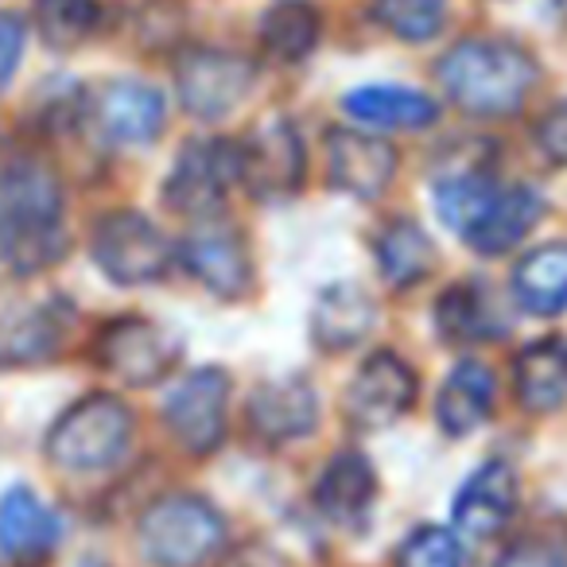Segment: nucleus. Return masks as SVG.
Listing matches in <instances>:
<instances>
[{"instance_id":"nucleus-23","label":"nucleus","mask_w":567,"mask_h":567,"mask_svg":"<svg viewBox=\"0 0 567 567\" xmlns=\"http://www.w3.org/2000/svg\"><path fill=\"white\" fill-rule=\"evenodd\" d=\"M513 385H517L520 409L536 412H556L567 404V339L548 334V339L533 342L517 354L513 362Z\"/></svg>"},{"instance_id":"nucleus-18","label":"nucleus","mask_w":567,"mask_h":567,"mask_svg":"<svg viewBox=\"0 0 567 567\" xmlns=\"http://www.w3.org/2000/svg\"><path fill=\"white\" fill-rule=\"evenodd\" d=\"M71 311L63 303L20 308L0 316V370H32L59 354Z\"/></svg>"},{"instance_id":"nucleus-20","label":"nucleus","mask_w":567,"mask_h":567,"mask_svg":"<svg viewBox=\"0 0 567 567\" xmlns=\"http://www.w3.org/2000/svg\"><path fill=\"white\" fill-rule=\"evenodd\" d=\"M378 327V303L358 284H331L311 308V339L331 354L354 350Z\"/></svg>"},{"instance_id":"nucleus-29","label":"nucleus","mask_w":567,"mask_h":567,"mask_svg":"<svg viewBox=\"0 0 567 567\" xmlns=\"http://www.w3.org/2000/svg\"><path fill=\"white\" fill-rule=\"evenodd\" d=\"M32 20L51 51H74L94 40L102 9L97 0H32Z\"/></svg>"},{"instance_id":"nucleus-33","label":"nucleus","mask_w":567,"mask_h":567,"mask_svg":"<svg viewBox=\"0 0 567 567\" xmlns=\"http://www.w3.org/2000/svg\"><path fill=\"white\" fill-rule=\"evenodd\" d=\"M494 567H567V544L551 536H520L497 556Z\"/></svg>"},{"instance_id":"nucleus-27","label":"nucleus","mask_w":567,"mask_h":567,"mask_svg":"<svg viewBox=\"0 0 567 567\" xmlns=\"http://www.w3.org/2000/svg\"><path fill=\"white\" fill-rule=\"evenodd\" d=\"M513 296L528 316L567 311V241H548L533 249L513 272Z\"/></svg>"},{"instance_id":"nucleus-15","label":"nucleus","mask_w":567,"mask_h":567,"mask_svg":"<svg viewBox=\"0 0 567 567\" xmlns=\"http://www.w3.org/2000/svg\"><path fill=\"white\" fill-rule=\"evenodd\" d=\"M517 513V474L502 458L482 463L455 494V528L471 540H489L497 536Z\"/></svg>"},{"instance_id":"nucleus-19","label":"nucleus","mask_w":567,"mask_h":567,"mask_svg":"<svg viewBox=\"0 0 567 567\" xmlns=\"http://www.w3.org/2000/svg\"><path fill=\"white\" fill-rule=\"evenodd\" d=\"M342 110L378 133H424L440 121V102L409 86H358L342 94Z\"/></svg>"},{"instance_id":"nucleus-13","label":"nucleus","mask_w":567,"mask_h":567,"mask_svg":"<svg viewBox=\"0 0 567 567\" xmlns=\"http://www.w3.org/2000/svg\"><path fill=\"white\" fill-rule=\"evenodd\" d=\"M396 175V148L378 133L334 128L327 136V179L354 198H378Z\"/></svg>"},{"instance_id":"nucleus-16","label":"nucleus","mask_w":567,"mask_h":567,"mask_svg":"<svg viewBox=\"0 0 567 567\" xmlns=\"http://www.w3.org/2000/svg\"><path fill=\"white\" fill-rule=\"evenodd\" d=\"M245 416H249V427L265 443H292L316 432L319 396L303 378L265 381V385L252 389Z\"/></svg>"},{"instance_id":"nucleus-34","label":"nucleus","mask_w":567,"mask_h":567,"mask_svg":"<svg viewBox=\"0 0 567 567\" xmlns=\"http://www.w3.org/2000/svg\"><path fill=\"white\" fill-rule=\"evenodd\" d=\"M24 55V20L12 12H0V90L9 86Z\"/></svg>"},{"instance_id":"nucleus-4","label":"nucleus","mask_w":567,"mask_h":567,"mask_svg":"<svg viewBox=\"0 0 567 567\" xmlns=\"http://www.w3.org/2000/svg\"><path fill=\"white\" fill-rule=\"evenodd\" d=\"M226 540V520L195 494H167L141 517V551L152 567H198Z\"/></svg>"},{"instance_id":"nucleus-1","label":"nucleus","mask_w":567,"mask_h":567,"mask_svg":"<svg viewBox=\"0 0 567 567\" xmlns=\"http://www.w3.org/2000/svg\"><path fill=\"white\" fill-rule=\"evenodd\" d=\"M66 252L63 183L43 159H0V257L17 272H40Z\"/></svg>"},{"instance_id":"nucleus-8","label":"nucleus","mask_w":567,"mask_h":567,"mask_svg":"<svg viewBox=\"0 0 567 567\" xmlns=\"http://www.w3.org/2000/svg\"><path fill=\"white\" fill-rule=\"evenodd\" d=\"M229 183H241V152L237 141H190L183 144L172 175H167V203L190 221L210 218L226 203Z\"/></svg>"},{"instance_id":"nucleus-25","label":"nucleus","mask_w":567,"mask_h":567,"mask_svg":"<svg viewBox=\"0 0 567 567\" xmlns=\"http://www.w3.org/2000/svg\"><path fill=\"white\" fill-rule=\"evenodd\" d=\"M502 311L489 303L482 284H451L447 292L435 300V331L447 347H471V342H489L505 331Z\"/></svg>"},{"instance_id":"nucleus-2","label":"nucleus","mask_w":567,"mask_h":567,"mask_svg":"<svg viewBox=\"0 0 567 567\" xmlns=\"http://www.w3.org/2000/svg\"><path fill=\"white\" fill-rule=\"evenodd\" d=\"M443 94L471 117H509L536 86V63L520 43L478 35L463 40L435 63Z\"/></svg>"},{"instance_id":"nucleus-3","label":"nucleus","mask_w":567,"mask_h":567,"mask_svg":"<svg viewBox=\"0 0 567 567\" xmlns=\"http://www.w3.org/2000/svg\"><path fill=\"white\" fill-rule=\"evenodd\" d=\"M133 440V412L110 393H90L74 401L48 432V455L74 474L110 471L121 463Z\"/></svg>"},{"instance_id":"nucleus-7","label":"nucleus","mask_w":567,"mask_h":567,"mask_svg":"<svg viewBox=\"0 0 567 567\" xmlns=\"http://www.w3.org/2000/svg\"><path fill=\"white\" fill-rule=\"evenodd\" d=\"M183 268L218 300H241L252 288V257L245 234L221 214L190 221L179 241Z\"/></svg>"},{"instance_id":"nucleus-30","label":"nucleus","mask_w":567,"mask_h":567,"mask_svg":"<svg viewBox=\"0 0 567 567\" xmlns=\"http://www.w3.org/2000/svg\"><path fill=\"white\" fill-rule=\"evenodd\" d=\"M373 20L404 43H427L447 24V0H373Z\"/></svg>"},{"instance_id":"nucleus-32","label":"nucleus","mask_w":567,"mask_h":567,"mask_svg":"<svg viewBox=\"0 0 567 567\" xmlns=\"http://www.w3.org/2000/svg\"><path fill=\"white\" fill-rule=\"evenodd\" d=\"M183 24H187V12L175 0H148L136 12V40L148 51H172L183 40Z\"/></svg>"},{"instance_id":"nucleus-24","label":"nucleus","mask_w":567,"mask_h":567,"mask_svg":"<svg viewBox=\"0 0 567 567\" xmlns=\"http://www.w3.org/2000/svg\"><path fill=\"white\" fill-rule=\"evenodd\" d=\"M59 544V517L28 486L0 497V556L40 559Z\"/></svg>"},{"instance_id":"nucleus-35","label":"nucleus","mask_w":567,"mask_h":567,"mask_svg":"<svg viewBox=\"0 0 567 567\" xmlns=\"http://www.w3.org/2000/svg\"><path fill=\"white\" fill-rule=\"evenodd\" d=\"M536 144L551 164H567V102L548 110L536 125Z\"/></svg>"},{"instance_id":"nucleus-12","label":"nucleus","mask_w":567,"mask_h":567,"mask_svg":"<svg viewBox=\"0 0 567 567\" xmlns=\"http://www.w3.org/2000/svg\"><path fill=\"white\" fill-rule=\"evenodd\" d=\"M241 183L257 198H288L303 183V144L292 121L268 117L237 144Z\"/></svg>"},{"instance_id":"nucleus-5","label":"nucleus","mask_w":567,"mask_h":567,"mask_svg":"<svg viewBox=\"0 0 567 567\" xmlns=\"http://www.w3.org/2000/svg\"><path fill=\"white\" fill-rule=\"evenodd\" d=\"M172 245L164 229L141 210H113L90 234V257L117 288L156 284L172 268Z\"/></svg>"},{"instance_id":"nucleus-9","label":"nucleus","mask_w":567,"mask_h":567,"mask_svg":"<svg viewBox=\"0 0 567 567\" xmlns=\"http://www.w3.org/2000/svg\"><path fill=\"white\" fill-rule=\"evenodd\" d=\"M175 358H179V342L159 323L141 316L110 319L94 339V362L133 389L156 385L175 365Z\"/></svg>"},{"instance_id":"nucleus-31","label":"nucleus","mask_w":567,"mask_h":567,"mask_svg":"<svg viewBox=\"0 0 567 567\" xmlns=\"http://www.w3.org/2000/svg\"><path fill=\"white\" fill-rule=\"evenodd\" d=\"M396 567H463V544L451 528L420 525L412 536H404Z\"/></svg>"},{"instance_id":"nucleus-21","label":"nucleus","mask_w":567,"mask_h":567,"mask_svg":"<svg viewBox=\"0 0 567 567\" xmlns=\"http://www.w3.org/2000/svg\"><path fill=\"white\" fill-rule=\"evenodd\" d=\"M378 497V474L362 451H339L316 482V505L334 525H358Z\"/></svg>"},{"instance_id":"nucleus-10","label":"nucleus","mask_w":567,"mask_h":567,"mask_svg":"<svg viewBox=\"0 0 567 567\" xmlns=\"http://www.w3.org/2000/svg\"><path fill=\"white\" fill-rule=\"evenodd\" d=\"M226 396L229 378L218 365L187 373L164 401V424L183 451L190 455H210L226 440Z\"/></svg>"},{"instance_id":"nucleus-14","label":"nucleus","mask_w":567,"mask_h":567,"mask_svg":"<svg viewBox=\"0 0 567 567\" xmlns=\"http://www.w3.org/2000/svg\"><path fill=\"white\" fill-rule=\"evenodd\" d=\"M167 102L156 86L136 79H113L94 94L90 121L113 144H148L164 128Z\"/></svg>"},{"instance_id":"nucleus-28","label":"nucleus","mask_w":567,"mask_h":567,"mask_svg":"<svg viewBox=\"0 0 567 567\" xmlns=\"http://www.w3.org/2000/svg\"><path fill=\"white\" fill-rule=\"evenodd\" d=\"M323 17L308 0H276L260 17V51L272 63H303L316 51Z\"/></svg>"},{"instance_id":"nucleus-22","label":"nucleus","mask_w":567,"mask_h":567,"mask_svg":"<svg viewBox=\"0 0 567 567\" xmlns=\"http://www.w3.org/2000/svg\"><path fill=\"white\" fill-rule=\"evenodd\" d=\"M489 409H494V373L482 362H458L447 373V381L440 385L435 396V424L451 440H463V435L478 432L486 424Z\"/></svg>"},{"instance_id":"nucleus-17","label":"nucleus","mask_w":567,"mask_h":567,"mask_svg":"<svg viewBox=\"0 0 567 567\" xmlns=\"http://www.w3.org/2000/svg\"><path fill=\"white\" fill-rule=\"evenodd\" d=\"M544 218V195L533 187H497V195L486 203V210L466 226L463 241L471 245L478 257H502V252L517 249L536 221Z\"/></svg>"},{"instance_id":"nucleus-11","label":"nucleus","mask_w":567,"mask_h":567,"mask_svg":"<svg viewBox=\"0 0 567 567\" xmlns=\"http://www.w3.org/2000/svg\"><path fill=\"white\" fill-rule=\"evenodd\" d=\"M416 401V373L404 358L393 350H378L362 362L347 389V420L358 432H381V427L396 424Z\"/></svg>"},{"instance_id":"nucleus-6","label":"nucleus","mask_w":567,"mask_h":567,"mask_svg":"<svg viewBox=\"0 0 567 567\" xmlns=\"http://www.w3.org/2000/svg\"><path fill=\"white\" fill-rule=\"evenodd\" d=\"M257 63L237 51L195 48L175 63V90L195 121H221L249 97Z\"/></svg>"},{"instance_id":"nucleus-26","label":"nucleus","mask_w":567,"mask_h":567,"mask_svg":"<svg viewBox=\"0 0 567 567\" xmlns=\"http://www.w3.org/2000/svg\"><path fill=\"white\" fill-rule=\"evenodd\" d=\"M373 260H378L389 288H412L440 265L432 237L412 218H393L389 226H381L378 241H373Z\"/></svg>"}]
</instances>
